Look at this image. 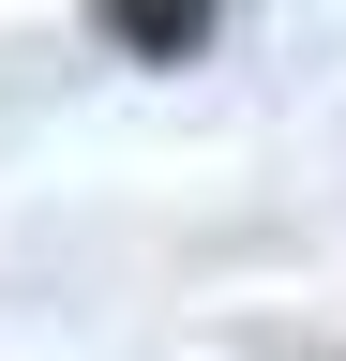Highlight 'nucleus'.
<instances>
[{
	"mask_svg": "<svg viewBox=\"0 0 346 361\" xmlns=\"http://www.w3.org/2000/svg\"><path fill=\"white\" fill-rule=\"evenodd\" d=\"M91 30L121 61H196V45L226 30V0H91Z\"/></svg>",
	"mask_w": 346,
	"mask_h": 361,
	"instance_id": "nucleus-1",
	"label": "nucleus"
}]
</instances>
